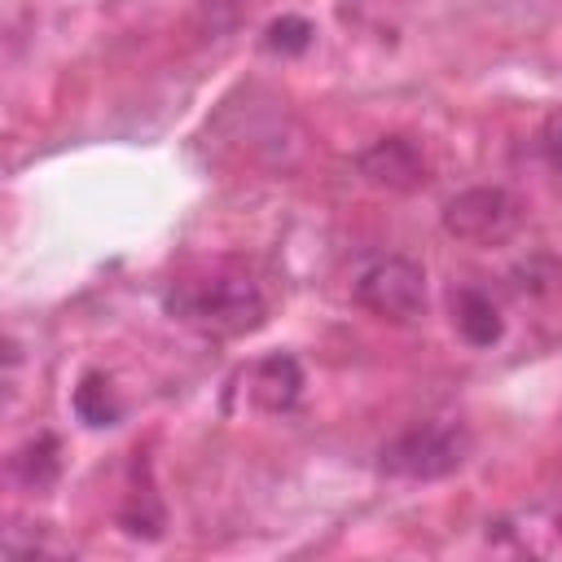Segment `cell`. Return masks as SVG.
<instances>
[{
	"label": "cell",
	"instance_id": "cell-1",
	"mask_svg": "<svg viewBox=\"0 0 562 562\" xmlns=\"http://www.w3.org/2000/svg\"><path fill=\"white\" fill-rule=\"evenodd\" d=\"M162 303L180 325H189L198 334H215V338L246 334L263 321L259 285L246 272H228V268H215L202 277H180Z\"/></svg>",
	"mask_w": 562,
	"mask_h": 562
},
{
	"label": "cell",
	"instance_id": "cell-2",
	"mask_svg": "<svg viewBox=\"0 0 562 562\" xmlns=\"http://www.w3.org/2000/svg\"><path fill=\"white\" fill-rule=\"evenodd\" d=\"M470 457V435L457 422H422L382 448V470L395 479H443Z\"/></svg>",
	"mask_w": 562,
	"mask_h": 562
},
{
	"label": "cell",
	"instance_id": "cell-3",
	"mask_svg": "<svg viewBox=\"0 0 562 562\" xmlns=\"http://www.w3.org/2000/svg\"><path fill=\"white\" fill-rule=\"evenodd\" d=\"M356 303L382 321L408 325L426 312V272L413 259H378L356 277Z\"/></svg>",
	"mask_w": 562,
	"mask_h": 562
},
{
	"label": "cell",
	"instance_id": "cell-4",
	"mask_svg": "<svg viewBox=\"0 0 562 562\" xmlns=\"http://www.w3.org/2000/svg\"><path fill=\"white\" fill-rule=\"evenodd\" d=\"M522 224V206L505 189H465L443 206V228L470 246H496Z\"/></svg>",
	"mask_w": 562,
	"mask_h": 562
},
{
	"label": "cell",
	"instance_id": "cell-5",
	"mask_svg": "<svg viewBox=\"0 0 562 562\" xmlns=\"http://www.w3.org/2000/svg\"><path fill=\"white\" fill-rule=\"evenodd\" d=\"M360 176L378 189H391V193H408V189H422L426 184V158L417 154L413 140L404 136H382L373 140L364 154H360Z\"/></svg>",
	"mask_w": 562,
	"mask_h": 562
},
{
	"label": "cell",
	"instance_id": "cell-6",
	"mask_svg": "<svg viewBox=\"0 0 562 562\" xmlns=\"http://www.w3.org/2000/svg\"><path fill=\"white\" fill-rule=\"evenodd\" d=\"M299 391H303V373H299L294 356H263V360L246 373V395H250V404L263 408V413H285V408H294Z\"/></svg>",
	"mask_w": 562,
	"mask_h": 562
},
{
	"label": "cell",
	"instance_id": "cell-7",
	"mask_svg": "<svg viewBox=\"0 0 562 562\" xmlns=\"http://www.w3.org/2000/svg\"><path fill=\"white\" fill-rule=\"evenodd\" d=\"M452 307H457V329H461L474 347H492V342L501 338V316H496V307H492L487 294H479V290H461Z\"/></svg>",
	"mask_w": 562,
	"mask_h": 562
},
{
	"label": "cell",
	"instance_id": "cell-8",
	"mask_svg": "<svg viewBox=\"0 0 562 562\" xmlns=\"http://www.w3.org/2000/svg\"><path fill=\"white\" fill-rule=\"evenodd\" d=\"M105 386H110V382H105L101 373H88V378L79 382V391H75V413H79L88 426H110V422L119 417V404L110 400Z\"/></svg>",
	"mask_w": 562,
	"mask_h": 562
},
{
	"label": "cell",
	"instance_id": "cell-9",
	"mask_svg": "<svg viewBox=\"0 0 562 562\" xmlns=\"http://www.w3.org/2000/svg\"><path fill=\"white\" fill-rule=\"evenodd\" d=\"M307 40H312V26L303 22V18H285V22H272V31H268V44L272 48H307Z\"/></svg>",
	"mask_w": 562,
	"mask_h": 562
},
{
	"label": "cell",
	"instance_id": "cell-10",
	"mask_svg": "<svg viewBox=\"0 0 562 562\" xmlns=\"http://www.w3.org/2000/svg\"><path fill=\"white\" fill-rule=\"evenodd\" d=\"M540 149H544L549 167H553V171L562 176V110L544 119V132H540Z\"/></svg>",
	"mask_w": 562,
	"mask_h": 562
}]
</instances>
